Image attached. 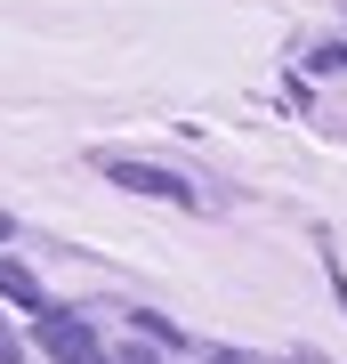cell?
Listing matches in <instances>:
<instances>
[{
	"label": "cell",
	"mask_w": 347,
	"mask_h": 364,
	"mask_svg": "<svg viewBox=\"0 0 347 364\" xmlns=\"http://www.w3.org/2000/svg\"><path fill=\"white\" fill-rule=\"evenodd\" d=\"M105 178H114V186H129V195H154V203H170V210H194V186L186 178H170V170L162 162H105Z\"/></svg>",
	"instance_id": "obj_1"
},
{
	"label": "cell",
	"mask_w": 347,
	"mask_h": 364,
	"mask_svg": "<svg viewBox=\"0 0 347 364\" xmlns=\"http://www.w3.org/2000/svg\"><path fill=\"white\" fill-rule=\"evenodd\" d=\"M40 348H49L57 364H105L97 356V332L81 324V316H65V308H40Z\"/></svg>",
	"instance_id": "obj_2"
},
{
	"label": "cell",
	"mask_w": 347,
	"mask_h": 364,
	"mask_svg": "<svg viewBox=\"0 0 347 364\" xmlns=\"http://www.w3.org/2000/svg\"><path fill=\"white\" fill-rule=\"evenodd\" d=\"M0 299H25L33 316L49 308V299H40V284H33V267H25V259H0Z\"/></svg>",
	"instance_id": "obj_3"
},
{
	"label": "cell",
	"mask_w": 347,
	"mask_h": 364,
	"mask_svg": "<svg viewBox=\"0 0 347 364\" xmlns=\"http://www.w3.org/2000/svg\"><path fill=\"white\" fill-rule=\"evenodd\" d=\"M9 235H16V219H9V210H0V243H9Z\"/></svg>",
	"instance_id": "obj_4"
},
{
	"label": "cell",
	"mask_w": 347,
	"mask_h": 364,
	"mask_svg": "<svg viewBox=\"0 0 347 364\" xmlns=\"http://www.w3.org/2000/svg\"><path fill=\"white\" fill-rule=\"evenodd\" d=\"M121 364H154V356H145V348H129V356H121Z\"/></svg>",
	"instance_id": "obj_5"
}]
</instances>
